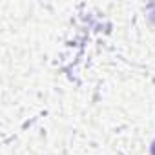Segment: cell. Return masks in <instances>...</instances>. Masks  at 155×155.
Listing matches in <instances>:
<instances>
[{"label": "cell", "instance_id": "6da1fadb", "mask_svg": "<svg viewBox=\"0 0 155 155\" xmlns=\"http://www.w3.org/2000/svg\"><path fill=\"white\" fill-rule=\"evenodd\" d=\"M151 155H155V140L151 142Z\"/></svg>", "mask_w": 155, "mask_h": 155}]
</instances>
